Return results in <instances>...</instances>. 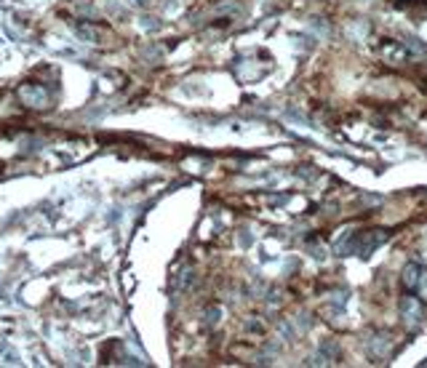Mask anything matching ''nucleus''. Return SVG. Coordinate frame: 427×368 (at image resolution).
I'll list each match as a JSON object with an SVG mask.
<instances>
[{
  "instance_id": "20e7f679",
  "label": "nucleus",
  "mask_w": 427,
  "mask_h": 368,
  "mask_svg": "<svg viewBox=\"0 0 427 368\" xmlns=\"http://www.w3.org/2000/svg\"><path fill=\"white\" fill-rule=\"evenodd\" d=\"M385 240H387V232H382V230H379V235H376V232L366 235V237H363V243L358 246V254H361V256H369V254H371V248H376L379 243H385Z\"/></svg>"
},
{
  "instance_id": "f03ea898",
  "label": "nucleus",
  "mask_w": 427,
  "mask_h": 368,
  "mask_svg": "<svg viewBox=\"0 0 427 368\" xmlns=\"http://www.w3.org/2000/svg\"><path fill=\"white\" fill-rule=\"evenodd\" d=\"M21 99H25L27 104H32V107H45V91L40 88V86H35V83H27V86H21Z\"/></svg>"
},
{
  "instance_id": "0eeeda50",
  "label": "nucleus",
  "mask_w": 427,
  "mask_h": 368,
  "mask_svg": "<svg viewBox=\"0 0 427 368\" xmlns=\"http://www.w3.org/2000/svg\"><path fill=\"white\" fill-rule=\"evenodd\" d=\"M217 11H219V14H238L241 6H238V3H230V0H224V3L217 6Z\"/></svg>"
},
{
  "instance_id": "423d86ee",
  "label": "nucleus",
  "mask_w": 427,
  "mask_h": 368,
  "mask_svg": "<svg viewBox=\"0 0 427 368\" xmlns=\"http://www.w3.org/2000/svg\"><path fill=\"white\" fill-rule=\"evenodd\" d=\"M203 320H206V326H217L222 320V310L219 307H208V310L203 312Z\"/></svg>"
},
{
  "instance_id": "1a4fd4ad",
  "label": "nucleus",
  "mask_w": 427,
  "mask_h": 368,
  "mask_svg": "<svg viewBox=\"0 0 427 368\" xmlns=\"http://www.w3.org/2000/svg\"><path fill=\"white\" fill-rule=\"evenodd\" d=\"M139 24L145 27V30H158V27H160V21H155L152 16H141V21H139Z\"/></svg>"
},
{
  "instance_id": "7ed1b4c3",
  "label": "nucleus",
  "mask_w": 427,
  "mask_h": 368,
  "mask_svg": "<svg viewBox=\"0 0 427 368\" xmlns=\"http://www.w3.org/2000/svg\"><path fill=\"white\" fill-rule=\"evenodd\" d=\"M422 280H424V269L419 264H406V269H403V283H406L409 288H419L422 286Z\"/></svg>"
},
{
  "instance_id": "6e6552de",
  "label": "nucleus",
  "mask_w": 427,
  "mask_h": 368,
  "mask_svg": "<svg viewBox=\"0 0 427 368\" xmlns=\"http://www.w3.org/2000/svg\"><path fill=\"white\" fill-rule=\"evenodd\" d=\"M193 280H195V272H193V269H184L176 286H179V288H189V286H193Z\"/></svg>"
},
{
  "instance_id": "9d476101",
  "label": "nucleus",
  "mask_w": 427,
  "mask_h": 368,
  "mask_svg": "<svg viewBox=\"0 0 427 368\" xmlns=\"http://www.w3.org/2000/svg\"><path fill=\"white\" fill-rule=\"evenodd\" d=\"M310 27H315L318 32H328V24H326V21H323V19H318V16H315V19L310 21Z\"/></svg>"
},
{
  "instance_id": "f8f14e48",
  "label": "nucleus",
  "mask_w": 427,
  "mask_h": 368,
  "mask_svg": "<svg viewBox=\"0 0 427 368\" xmlns=\"http://www.w3.org/2000/svg\"><path fill=\"white\" fill-rule=\"evenodd\" d=\"M134 3H136V6H141V8H145V6H147V0H134Z\"/></svg>"
},
{
  "instance_id": "39448f33",
  "label": "nucleus",
  "mask_w": 427,
  "mask_h": 368,
  "mask_svg": "<svg viewBox=\"0 0 427 368\" xmlns=\"http://www.w3.org/2000/svg\"><path fill=\"white\" fill-rule=\"evenodd\" d=\"M73 30H75L78 38H80V40H86V43H97V40H99V32L93 30V27H88V24H75Z\"/></svg>"
},
{
  "instance_id": "f257e3e1",
  "label": "nucleus",
  "mask_w": 427,
  "mask_h": 368,
  "mask_svg": "<svg viewBox=\"0 0 427 368\" xmlns=\"http://www.w3.org/2000/svg\"><path fill=\"white\" fill-rule=\"evenodd\" d=\"M398 310H400L403 320H406V323H411V326L422 320V304H419V299H414V296H406V299H400Z\"/></svg>"
},
{
  "instance_id": "9b49d317",
  "label": "nucleus",
  "mask_w": 427,
  "mask_h": 368,
  "mask_svg": "<svg viewBox=\"0 0 427 368\" xmlns=\"http://www.w3.org/2000/svg\"><path fill=\"white\" fill-rule=\"evenodd\" d=\"M280 334L286 336V339H294V328H291L289 323H280Z\"/></svg>"
}]
</instances>
